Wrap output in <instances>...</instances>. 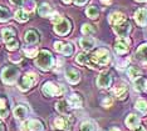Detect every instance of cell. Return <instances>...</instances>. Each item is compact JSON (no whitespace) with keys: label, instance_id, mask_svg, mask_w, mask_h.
<instances>
[{"label":"cell","instance_id":"cell-6","mask_svg":"<svg viewBox=\"0 0 147 131\" xmlns=\"http://www.w3.org/2000/svg\"><path fill=\"white\" fill-rule=\"evenodd\" d=\"M42 90H43V94L47 96H61L63 94L62 87L53 82H45Z\"/></svg>","mask_w":147,"mask_h":131},{"label":"cell","instance_id":"cell-23","mask_svg":"<svg viewBox=\"0 0 147 131\" xmlns=\"http://www.w3.org/2000/svg\"><path fill=\"white\" fill-rule=\"evenodd\" d=\"M28 115V109L24 105H18L14 109V116L16 119H24Z\"/></svg>","mask_w":147,"mask_h":131},{"label":"cell","instance_id":"cell-43","mask_svg":"<svg viewBox=\"0 0 147 131\" xmlns=\"http://www.w3.org/2000/svg\"><path fill=\"white\" fill-rule=\"evenodd\" d=\"M136 1H147V0H136Z\"/></svg>","mask_w":147,"mask_h":131},{"label":"cell","instance_id":"cell-31","mask_svg":"<svg viewBox=\"0 0 147 131\" xmlns=\"http://www.w3.org/2000/svg\"><path fill=\"white\" fill-rule=\"evenodd\" d=\"M136 109L138 110L142 114H146L147 112V101L143 99H140L136 101Z\"/></svg>","mask_w":147,"mask_h":131},{"label":"cell","instance_id":"cell-28","mask_svg":"<svg viewBox=\"0 0 147 131\" xmlns=\"http://www.w3.org/2000/svg\"><path fill=\"white\" fill-rule=\"evenodd\" d=\"M86 14L91 19H97L99 16V9L96 8V6H88L86 10Z\"/></svg>","mask_w":147,"mask_h":131},{"label":"cell","instance_id":"cell-32","mask_svg":"<svg viewBox=\"0 0 147 131\" xmlns=\"http://www.w3.org/2000/svg\"><path fill=\"white\" fill-rule=\"evenodd\" d=\"M81 131H97L96 124L92 121H84L81 126Z\"/></svg>","mask_w":147,"mask_h":131},{"label":"cell","instance_id":"cell-9","mask_svg":"<svg viewBox=\"0 0 147 131\" xmlns=\"http://www.w3.org/2000/svg\"><path fill=\"white\" fill-rule=\"evenodd\" d=\"M128 46H129V39L128 38H119L115 44V50L117 54L122 55L128 51Z\"/></svg>","mask_w":147,"mask_h":131},{"label":"cell","instance_id":"cell-5","mask_svg":"<svg viewBox=\"0 0 147 131\" xmlns=\"http://www.w3.org/2000/svg\"><path fill=\"white\" fill-rule=\"evenodd\" d=\"M36 80H38V78H36V74H34V72H26L25 75L22 78L19 87H20L22 91H26V90H29L32 86H34V84L36 82Z\"/></svg>","mask_w":147,"mask_h":131},{"label":"cell","instance_id":"cell-13","mask_svg":"<svg viewBox=\"0 0 147 131\" xmlns=\"http://www.w3.org/2000/svg\"><path fill=\"white\" fill-rule=\"evenodd\" d=\"M23 129L25 131H42L43 124L39 120H29L23 124Z\"/></svg>","mask_w":147,"mask_h":131},{"label":"cell","instance_id":"cell-22","mask_svg":"<svg viewBox=\"0 0 147 131\" xmlns=\"http://www.w3.org/2000/svg\"><path fill=\"white\" fill-rule=\"evenodd\" d=\"M126 125H127V127H128V129H136V127L140 125V119H138V116L133 115V114L128 115V116H127V119H126Z\"/></svg>","mask_w":147,"mask_h":131},{"label":"cell","instance_id":"cell-26","mask_svg":"<svg viewBox=\"0 0 147 131\" xmlns=\"http://www.w3.org/2000/svg\"><path fill=\"white\" fill-rule=\"evenodd\" d=\"M9 114V109H8V102L6 99L4 97H0V117H6Z\"/></svg>","mask_w":147,"mask_h":131},{"label":"cell","instance_id":"cell-12","mask_svg":"<svg viewBox=\"0 0 147 131\" xmlns=\"http://www.w3.org/2000/svg\"><path fill=\"white\" fill-rule=\"evenodd\" d=\"M65 79L71 84H78L81 81V74L73 68H68L65 70Z\"/></svg>","mask_w":147,"mask_h":131},{"label":"cell","instance_id":"cell-20","mask_svg":"<svg viewBox=\"0 0 147 131\" xmlns=\"http://www.w3.org/2000/svg\"><path fill=\"white\" fill-rule=\"evenodd\" d=\"M24 39H25L26 44H36L39 41V35L34 30H28V31L25 33Z\"/></svg>","mask_w":147,"mask_h":131},{"label":"cell","instance_id":"cell-25","mask_svg":"<svg viewBox=\"0 0 147 131\" xmlns=\"http://www.w3.org/2000/svg\"><path fill=\"white\" fill-rule=\"evenodd\" d=\"M127 74H128V78L131 80H137L141 76V70L136 66H129V69L127 70Z\"/></svg>","mask_w":147,"mask_h":131},{"label":"cell","instance_id":"cell-1","mask_svg":"<svg viewBox=\"0 0 147 131\" xmlns=\"http://www.w3.org/2000/svg\"><path fill=\"white\" fill-rule=\"evenodd\" d=\"M53 64H54V58H53V55L48 50H40L38 53L35 59V65L39 69L48 71V70H51L53 68Z\"/></svg>","mask_w":147,"mask_h":131},{"label":"cell","instance_id":"cell-17","mask_svg":"<svg viewBox=\"0 0 147 131\" xmlns=\"http://www.w3.org/2000/svg\"><path fill=\"white\" fill-rule=\"evenodd\" d=\"M136 56L141 63L147 65V44H143V45H141L138 49H137Z\"/></svg>","mask_w":147,"mask_h":131},{"label":"cell","instance_id":"cell-34","mask_svg":"<svg viewBox=\"0 0 147 131\" xmlns=\"http://www.w3.org/2000/svg\"><path fill=\"white\" fill-rule=\"evenodd\" d=\"M24 53L28 58H34L38 55V49L36 48H30V49H24Z\"/></svg>","mask_w":147,"mask_h":131},{"label":"cell","instance_id":"cell-40","mask_svg":"<svg viewBox=\"0 0 147 131\" xmlns=\"http://www.w3.org/2000/svg\"><path fill=\"white\" fill-rule=\"evenodd\" d=\"M63 3H64V4H71L72 3V0H62Z\"/></svg>","mask_w":147,"mask_h":131},{"label":"cell","instance_id":"cell-21","mask_svg":"<svg viewBox=\"0 0 147 131\" xmlns=\"http://www.w3.org/2000/svg\"><path fill=\"white\" fill-rule=\"evenodd\" d=\"M54 125L59 130H69V121L65 117H57L54 120Z\"/></svg>","mask_w":147,"mask_h":131},{"label":"cell","instance_id":"cell-2","mask_svg":"<svg viewBox=\"0 0 147 131\" xmlns=\"http://www.w3.org/2000/svg\"><path fill=\"white\" fill-rule=\"evenodd\" d=\"M52 23L54 24V31L59 35H67L71 31V21L63 16L55 14L52 16Z\"/></svg>","mask_w":147,"mask_h":131},{"label":"cell","instance_id":"cell-4","mask_svg":"<svg viewBox=\"0 0 147 131\" xmlns=\"http://www.w3.org/2000/svg\"><path fill=\"white\" fill-rule=\"evenodd\" d=\"M19 76V69L16 66H6L1 71V80L6 85H11Z\"/></svg>","mask_w":147,"mask_h":131},{"label":"cell","instance_id":"cell-3","mask_svg":"<svg viewBox=\"0 0 147 131\" xmlns=\"http://www.w3.org/2000/svg\"><path fill=\"white\" fill-rule=\"evenodd\" d=\"M1 35H3V39L6 44V48L8 50H16L19 48V41L16 39V35H15V30L13 28H6L1 31Z\"/></svg>","mask_w":147,"mask_h":131},{"label":"cell","instance_id":"cell-8","mask_svg":"<svg viewBox=\"0 0 147 131\" xmlns=\"http://www.w3.org/2000/svg\"><path fill=\"white\" fill-rule=\"evenodd\" d=\"M54 49L58 53L63 54L65 56H69L73 53V45L71 43H63V41H55L54 43Z\"/></svg>","mask_w":147,"mask_h":131},{"label":"cell","instance_id":"cell-38","mask_svg":"<svg viewBox=\"0 0 147 131\" xmlns=\"http://www.w3.org/2000/svg\"><path fill=\"white\" fill-rule=\"evenodd\" d=\"M133 131H147V130H146V129H145V127H143V126L138 125V126L136 127V129H133Z\"/></svg>","mask_w":147,"mask_h":131},{"label":"cell","instance_id":"cell-29","mask_svg":"<svg viewBox=\"0 0 147 131\" xmlns=\"http://www.w3.org/2000/svg\"><path fill=\"white\" fill-rule=\"evenodd\" d=\"M68 101H64V100H61V101H58L55 104V109L58 110L59 112L62 114H67L68 112Z\"/></svg>","mask_w":147,"mask_h":131},{"label":"cell","instance_id":"cell-7","mask_svg":"<svg viewBox=\"0 0 147 131\" xmlns=\"http://www.w3.org/2000/svg\"><path fill=\"white\" fill-rule=\"evenodd\" d=\"M112 84V76L108 71H103L98 75L97 78V85L98 87H102V89H107L109 87V85Z\"/></svg>","mask_w":147,"mask_h":131},{"label":"cell","instance_id":"cell-24","mask_svg":"<svg viewBox=\"0 0 147 131\" xmlns=\"http://www.w3.org/2000/svg\"><path fill=\"white\" fill-rule=\"evenodd\" d=\"M135 89L137 91H147V80L143 78L135 80Z\"/></svg>","mask_w":147,"mask_h":131},{"label":"cell","instance_id":"cell-16","mask_svg":"<svg viewBox=\"0 0 147 131\" xmlns=\"http://www.w3.org/2000/svg\"><path fill=\"white\" fill-rule=\"evenodd\" d=\"M135 20L138 25L145 26L147 24V9H138L135 14Z\"/></svg>","mask_w":147,"mask_h":131},{"label":"cell","instance_id":"cell-35","mask_svg":"<svg viewBox=\"0 0 147 131\" xmlns=\"http://www.w3.org/2000/svg\"><path fill=\"white\" fill-rule=\"evenodd\" d=\"M102 105L105 106V107H108V106H111L112 105V99L111 97H105V99H103V101H102Z\"/></svg>","mask_w":147,"mask_h":131},{"label":"cell","instance_id":"cell-14","mask_svg":"<svg viewBox=\"0 0 147 131\" xmlns=\"http://www.w3.org/2000/svg\"><path fill=\"white\" fill-rule=\"evenodd\" d=\"M108 21L111 25L116 26V25H119V24H122V23H125L126 16H125V14H122V13H119V11H115L108 16Z\"/></svg>","mask_w":147,"mask_h":131},{"label":"cell","instance_id":"cell-30","mask_svg":"<svg viewBox=\"0 0 147 131\" xmlns=\"http://www.w3.org/2000/svg\"><path fill=\"white\" fill-rule=\"evenodd\" d=\"M10 19V11L9 9L4 8V6H0V21L4 23V21H8Z\"/></svg>","mask_w":147,"mask_h":131},{"label":"cell","instance_id":"cell-18","mask_svg":"<svg viewBox=\"0 0 147 131\" xmlns=\"http://www.w3.org/2000/svg\"><path fill=\"white\" fill-rule=\"evenodd\" d=\"M68 105L73 107V109H78V107H82L83 106V100L82 97L77 94H73L72 96H69L68 99Z\"/></svg>","mask_w":147,"mask_h":131},{"label":"cell","instance_id":"cell-41","mask_svg":"<svg viewBox=\"0 0 147 131\" xmlns=\"http://www.w3.org/2000/svg\"><path fill=\"white\" fill-rule=\"evenodd\" d=\"M0 131H5L4 125H3V122H0Z\"/></svg>","mask_w":147,"mask_h":131},{"label":"cell","instance_id":"cell-37","mask_svg":"<svg viewBox=\"0 0 147 131\" xmlns=\"http://www.w3.org/2000/svg\"><path fill=\"white\" fill-rule=\"evenodd\" d=\"M87 1H88V0H74L76 5H84Z\"/></svg>","mask_w":147,"mask_h":131},{"label":"cell","instance_id":"cell-33","mask_svg":"<svg viewBox=\"0 0 147 131\" xmlns=\"http://www.w3.org/2000/svg\"><path fill=\"white\" fill-rule=\"evenodd\" d=\"M94 28L91 25V24H84L82 26V34L83 35H87V36H89V35H93L94 34Z\"/></svg>","mask_w":147,"mask_h":131},{"label":"cell","instance_id":"cell-19","mask_svg":"<svg viewBox=\"0 0 147 131\" xmlns=\"http://www.w3.org/2000/svg\"><path fill=\"white\" fill-rule=\"evenodd\" d=\"M94 44H96L94 39L89 38V36H86V38L79 39V45L82 46L83 50H91V49H93Z\"/></svg>","mask_w":147,"mask_h":131},{"label":"cell","instance_id":"cell-11","mask_svg":"<svg viewBox=\"0 0 147 131\" xmlns=\"http://www.w3.org/2000/svg\"><path fill=\"white\" fill-rule=\"evenodd\" d=\"M38 13H39V15L44 16V18H47V16H53V15L57 14L54 8H53L51 4H48V3H43V4L39 5Z\"/></svg>","mask_w":147,"mask_h":131},{"label":"cell","instance_id":"cell-10","mask_svg":"<svg viewBox=\"0 0 147 131\" xmlns=\"http://www.w3.org/2000/svg\"><path fill=\"white\" fill-rule=\"evenodd\" d=\"M113 31H115L119 38H126V36L129 34V31H131V24H129L128 21H125L119 25L113 26Z\"/></svg>","mask_w":147,"mask_h":131},{"label":"cell","instance_id":"cell-27","mask_svg":"<svg viewBox=\"0 0 147 131\" xmlns=\"http://www.w3.org/2000/svg\"><path fill=\"white\" fill-rule=\"evenodd\" d=\"M29 19V14L23 9H19L15 11V20L16 21H20V23H24Z\"/></svg>","mask_w":147,"mask_h":131},{"label":"cell","instance_id":"cell-15","mask_svg":"<svg viewBox=\"0 0 147 131\" xmlns=\"http://www.w3.org/2000/svg\"><path fill=\"white\" fill-rule=\"evenodd\" d=\"M127 92H128V89H127V86L125 84H118V85L112 89L113 96L118 97V99H125L127 96Z\"/></svg>","mask_w":147,"mask_h":131},{"label":"cell","instance_id":"cell-42","mask_svg":"<svg viewBox=\"0 0 147 131\" xmlns=\"http://www.w3.org/2000/svg\"><path fill=\"white\" fill-rule=\"evenodd\" d=\"M109 131H121V130L117 129V127H112V129H109Z\"/></svg>","mask_w":147,"mask_h":131},{"label":"cell","instance_id":"cell-36","mask_svg":"<svg viewBox=\"0 0 147 131\" xmlns=\"http://www.w3.org/2000/svg\"><path fill=\"white\" fill-rule=\"evenodd\" d=\"M10 3L11 4H14V5H16V6H22L23 3H24V0H10Z\"/></svg>","mask_w":147,"mask_h":131},{"label":"cell","instance_id":"cell-39","mask_svg":"<svg viewBox=\"0 0 147 131\" xmlns=\"http://www.w3.org/2000/svg\"><path fill=\"white\" fill-rule=\"evenodd\" d=\"M101 1L103 3V4H109V3H111L112 0H101Z\"/></svg>","mask_w":147,"mask_h":131}]
</instances>
